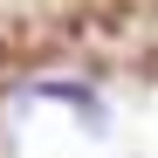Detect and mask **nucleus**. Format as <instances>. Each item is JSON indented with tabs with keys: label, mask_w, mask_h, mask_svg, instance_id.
<instances>
[]
</instances>
